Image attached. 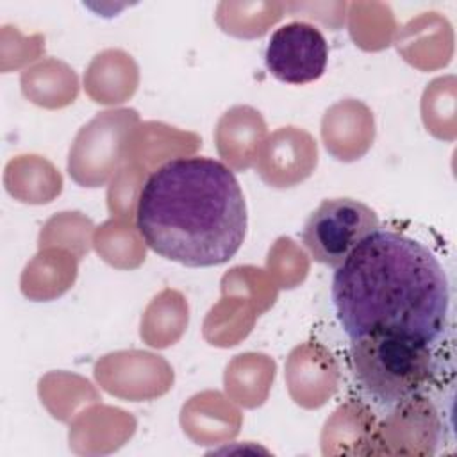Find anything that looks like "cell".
I'll list each match as a JSON object with an SVG mask.
<instances>
[{"mask_svg": "<svg viewBox=\"0 0 457 457\" xmlns=\"http://www.w3.org/2000/svg\"><path fill=\"white\" fill-rule=\"evenodd\" d=\"M136 227L157 255L189 268L218 266L237 253L246 234L241 186L223 162L177 157L145 180Z\"/></svg>", "mask_w": 457, "mask_h": 457, "instance_id": "7a4b0ae2", "label": "cell"}, {"mask_svg": "<svg viewBox=\"0 0 457 457\" xmlns=\"http://www.w3.org/2000/svg\"><path fill=\"white\" fill-rule=\"evenodd\" d=\"M332 305L345 334L411 336L428 345L443 334L450 289L437 257L420 241L375 230L336 268Z\"/></svg>", "mask_w": 457, "mask_h": 457, "instance_id": "6da1fadb", "label": "cell"}, {"mask_svg": "<svg viewBox=\"0 0 457 457\" xmlns=\"http://www.w3.org/2000/svg\"><path fill=\"white\" fill-rule=\"evenodd\" d=\"M268 71L286 84H307L320 79L328 62L323 34L309 23L291 21L278 27L264 50Z\"/></svg>", "mask_w": 457, "mask_h": 457, "instance_id": "5b68a950", "label": "cell"}, {"mask_svg": "<svg viewBox=\"0 0 457 457\" xmlns=\"http://www.w3.org/2000/svg\"><path fill=\"white\" fill-rule=\"evenodd\" d=\"M378 228L370 205L355 198H327L305 220L302 243L316 262L336 270Z\"/></svg>", "mask_w": 457, "mask_h": 457, "instance_id": "277c9868", "label": "cell"}, {"mask_svg": "<svg viewBox=\"0 0 457 457\" xmlns=\"http://www.w3.org/2000/svg\"><path fill=\"white\" fill-rule=\"evenodd\" d=\"M350 366L361 389L387 409L414 400L434 375L430 345L391 332L350 339Z\"/></svg>", "mask_w": 457, "mask_h": 457, "instance_id": "3957f363", "label": "cell"}]
</instances>
